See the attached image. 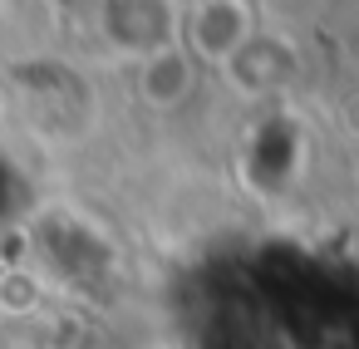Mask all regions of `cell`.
<instances>
[{"label": "cell", "instance_id": "obj_1", "mask_svg": "<svg viewBox=\"0 0 359 349\" xmlns=\"http://www.w3.org/2000/svg\"><path fill=\"white\" fill-rule=\"evenodd\" d=\"M256 30L261 25H256V6H251V0H192V6L182 11L177 45L202 69H222Z\"/></svg>", "mask_w": 359, "mask_h": 349}, {"label": "cell", "instance_id": "obj_2", "mask_svg": "<svg viewBox=\"0 0 359 349\" xmlns=\"http://www.w3.org/2000/svg\"><path fill=\"white\" fill-rule=\"evenodd\" d=\"M109 50L143 60L163 45H177L182 30V11L177 0H104V20H99Z\"/></svg>", "mask_w": 359, "mask_h": 349}, {"label": "cell", "instance_id": "obj_3", "mask_svg": "<svg viewBox=\"0 0 359 349\" xmlns=\"http://www.w3.org/2000/svg\"><path fill=\"white\" fill-rule=\"evenodd\" d=\"M295 69H300L295 45H290L285 35H276V30H256L217 74H222L241 99H271V94H280V89L290 84Z\"/></svg>", "mask_w": 359, "mask_h": 349}, {"label": "cell", "instance_id": "obj_4", "mask_svg": "<svg viewBox=\"0 0 359 349\" xmlns=\"http://www.w3.org/2000/svg\"><path fill=\"white\" fill-rule=\"evenodd\" d=\"M133 84H138V99L153 109V114H172L182 109L192 94H197V79H202V64L182 50V45H163L143 60H133Z\"/></svg>", "mask_w": 359, "mask_h": 349}]
</instances>
